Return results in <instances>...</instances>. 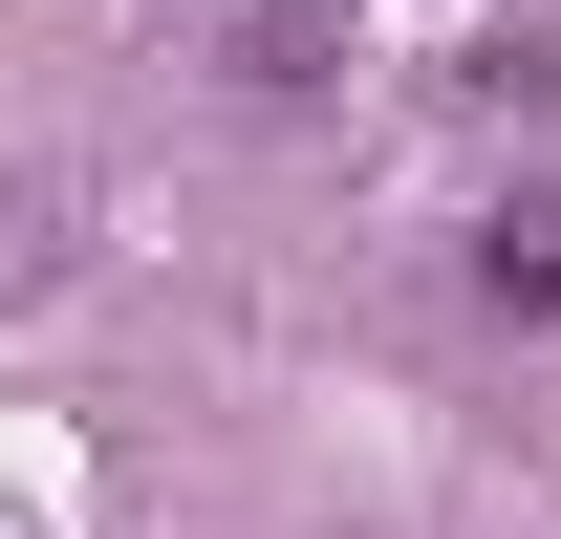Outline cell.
<instances>
[{
    "instance_id": "cell-1",
    "label": "cell",
    "mask_w": 561,
    "mask_h": 539,
    "mask_svg": "<svg viewBox=\"0 0 561 539\" xmlns=\"http://www.w3.org/2000/svg\"><path fill=\"white\" fill-rule=\"evenodd\" d=\"M476 302H496V324H561V195L476 216Z\"/></svg>"
},
{
    "instance_id": "cell-2",
    "label": "cell",
    "mask_w": 561,
    "mask_h": 539,
    "mask_svg": "<svg viewBox=\"0 0 561 539\" xmlns=\"http://www.w3.org/2000/svg\"><path fill=\"white\" fill-rule=\"evenodd\" d=\"M0 539H44V518H0Z\"/></svg>"
}]
</instances>
